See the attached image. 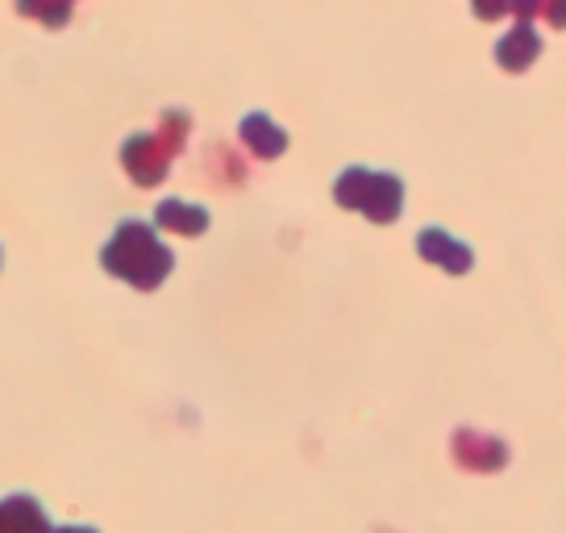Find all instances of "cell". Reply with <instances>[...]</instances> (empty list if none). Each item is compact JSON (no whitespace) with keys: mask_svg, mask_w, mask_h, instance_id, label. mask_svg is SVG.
I'll return each mask as SVG.
<instances>
[{"mask_svg":"<svg viewBox=\"0 0 566 533\" xmlns=\"http://www.w3.org/2000/svg\"><path fill=\"white\" fill-rule=\"evenodd\" d=\"M471 4H475V18L495 21V18H504V13H509V4H513V0H471Z\"/></svg>","mask_w":566,"mask_h":533,"instance_id":"cell-13","label":"cell"},{"mask_svg":"<svg viewBox=\"0 0 566 533\" xmlns=\"http://www.w3.org/2000/svg\"><path fill=\"white\" fill-rule=\"evenodd\" d=\"M155 226L171 233H188V238H200L209 230V209L200 205H188V200H163L159 213H155Z\"/></svg>","mask_w":566,"mask_h":533,"instance_id":"cell-7","label":"cell"},{"mask_svg":"<svg viewBox=\"0 0 566 533\" xmlns=\"http://www.w3.org/2000/svg\"><path fill=\"white\" fill-rule=\"evenodd\" d=\"M367 184H371V171H367V167H346L334 184V200L342 205V209H363Z\"/></svg>","mask_w":566,"mask_h":533,"instance_id":"cell-10","label":"cell"},{"mask_svg":"<svg viewBox=\"0 0 566 533\" xmlns=\"http://www.w3.org/2000/svg\"><path fill=\"white\" fill-rule=\"evenodd\" d=\"M417 254H421L424 263L442 266V271H450V275H467L471 271V263H475V254H471V247H462V242H454L446 230H421V238H417Z\"/></svg>","mask_w":566,"mask_h":533,"instance_id":"cell-5","label":"cell"},{"mask_svg":"<svg viewBox=\"0 0 566 533\" xmlns=\"http://www.w3.org/2000/svg\"><path fill=\"white\" fill-rule=\"evenodd\" d=\"M242 143H247L259 159H280L283 146H287V134H283L266 113H250L247 122H242Z\"/></svg>","mask_w":566,"mask_h":533,"instance_id":"cell-8","label":"cell"},{"mask_svg":"<svg viewBox=\"0 0 566 533\" xmlns=\"http://www.w3.org/2000/svg\"><path fill=\"white\" fill-rule=\"evenodd\" d=\"M358 213L375 221V226H391L405 213V184L388 171H371V184H367V196H363V209Z\"/></svg>","mask_w":566,"mask_h":533,"instance_id":"cell-4","label":"cell"},{"mask_svg":"<svg viewBox=\"0 0 566 533\" xmlns=\"http://www.w3.org/2000/svg\"><path fill=\"white\" fill-rule=\"evenodd\" d=\"M71 4H75V0H18V9L25 18L42 21V25H51V30H63V25H67Z\"/></svg>","mask_w":566,"mask_h":533,"instance_id":"cell-11","label":"cell"},{"mask_svg":"<svg viewBox=\"0 0 566 533\" xmlns=\"http://www.w3.org/2000/svg\"><path fill=\"white\" fill-rule=\"evenodd\" d=\"M4 533H54L46 525V513L34 497H9L4 500Z\"/></svg>","mask_w":566,"mask_h":533,"instance_id":"cell-9","label":"cell"},{"mask_svg":"<svg viewBox=\"0 0 566 533\" xmlns=\"http://www.w3.org/2000/svg\"><path fill=\"white\" fill-rule=\"evenodd\" d=\"M542 18H546L554 30H566V0H546V4H542Z\"/></svg>","mask_w":566,"mask_h":533,"instance_id":"cell-14","label":"cell"},{"mask_svg":"<svg viewBox=\"0 0 566 533\" xmlns=\"http://www.w3.org/2000/svg\"><path fill=\"white\" fill-rule=\"evenodd\" d=\"M176 155L179 150L163 138L159 129H155V134H134V138L122 146L125 171H129V179H134L138 188H155V184H163V176H167V167H171Z\"/></svg>","mask_w":566,"mask_h":533,"instance_id":"cell-2","label":"cell"},{"mask_svg":"<svg viewBox=\"0 0 566 533\" xmlns=\"http://www.w3.org/2000/svg\"><path fill=\"white\" fill-rule=\"evenodd\" d=\"M54 533H96V530H88V525H59Z\"/></svg>","mask_w":566,"mask_h":533,"instance_id":"cell-15","label":"cell"},{"mask_svg":"<svg viewBox=\"0 0 566 533\" xmlns=\"http://www.w3.org/2000/svg\"><path fill=\"white\" fill-rule=\"evenodd\" d=\"M542 4L546 0H513L509 13L516 18V25H533V18H542Z\"/></svg>","mask_w":566,"mask_h":533,"instance_id":"cell-12","label":"cell"},{"mask_svg":"<svg viewBox=\"0 0 566 533\" xmlns=\"http://www.w3.org/2000/svg\"><path fill=\"white\" fill-rule=\"evenodd\" d=\"M537 54H542V34L533 25H513L509 34L495 42V63L513 75L530 72L533 63H537Z\"/></svg>","mask_w":566,"mask_h":533,"instance_id":"cell-6","label":"cell"},{"mask_svg":"<svg viewBox=\"0 0 566 533\" xmlns=\"http://www.w3.org/2000/svg\"><path fill=\"white\" fill-rule=\"evenodd\" d=\"M101 263H105L108 275L134 284L138 292H155L171 275L176 254L155 238V226H146V221H122L117 233H113V242L101 250Z\"/></svg>","mask_w":566,"mask_h":533,"instance_id":"cell-1","label":"cell"},{"mask_svg":"<svg viewBox=\"0 0 566 533\" xmlns=\"http://www.w3.org/2000/svg\"><path fill=\"white\" fill-rule=\"evenodd\" d=\"M450 450L467 471H500L509 462V446L492 433H479V429H459Z\"/></svg>","mask_w":566,"mask_h":533,"instance_id":"cell-3","label":"cell"}]
</instances>
